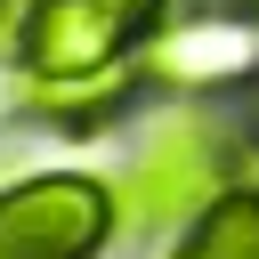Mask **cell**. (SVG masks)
I'll use <instances>...</instances> for the list:
<instances>
[{"mask_svg": "<svg viewBox=\"0 0 259 259\" xmlns=\"http://www.w3.org/2000/svg\"><path fill=\"white\" fill-rule=\"evenodd\" d=\"M162 16H170V0H32L16 24V65L32 81L105 73V65H130Z\"/></svg>", "mask_w": 259, "mask_h": 259, "instance_id": "277c9868", "label": "cell"}, {"mask_svg": "<svg viewBox=\"0 0 259 259\" xmlns=\"http://www.w3.org/2000/svg\"><path fill=\"white\" fill-rule=\"evenodd\" d=\"M170 259H259V186H227L210 210H194Z\"/></svg>", "mask_w": 259, "mask_h": 259, "instance_id": "8992f818", "label": "cell"}, {"mask_svg": "<svg viewBox=\"0 0 259 259\" xmlns=\"http://www.w3.org/2000/svg\"><path fill=\"white\" fill-rule=\"evenodd\" d=\"M138 89H146L138 57L130 65H105V73H65V81H32L24 73V113H40L57 130H105V121H121L138 105Z\"/></svg>", "mask_w": 259, "mask_h": 259, "instance_id": "5b68a950", "label": "cell"}, {"mask_svg": "<svg viewBox=\"0 0 259 259\" xmlns=\"http://www.w3.org/2000/svg\"><path fill=\"white\" fill-rule=\"evenodd\" d=\"M227 186H235V146L219 130V113H202V105L178 97L130 146V162L113 178V202H121V227L162 235V227H186L194 210H210Z\"/></svg>", "mask_w": 259, "mask_h": 259, "instance_id": "6da1fadb", "label": "cell"}, {"mask_svg": "<svg viewBox=\"0 0 259 259\" xmlns=\"http://www.w3.org/2000/svg\"><path fill=\"white\" fill-rule=\"evenodd\" d=\"M121 227V202L89 170H32L0 186V259H97Z\"/></svg>", "mask_w": 259, "mask_h": 259, "instance_id": "3957f363", "label": "cell"}, {"mask_svg": "<svg viewBox=\"0 0 259 259\" xmlns=\"http://www.w3.org/2000/svg\"><path fill=\"white\" fill-rule=\"evenodd\" d=\"M138 73L146 89L162 97H235V89H259V16L235 0V8H194V16H162L146 40H138Z\"/></svg>", "mask_w": 259, "mask_h": 259, "instance_id": "7a4b0ae2", "label": "cell"}, {"mask_svg": "<svg viewBox=\"0 0 259 259\" xmlns=\"http://www.w3.org/2000/svg\"><path fill=\"white\" fill-rule=\"evenodd\" d=\"M243 8H251V16H259V0H243Z\"/></svg>", "mask_w": 259, "mask_h": 259, "instance_id": "52a82bcc", "label": "cell"}]
</instances>
